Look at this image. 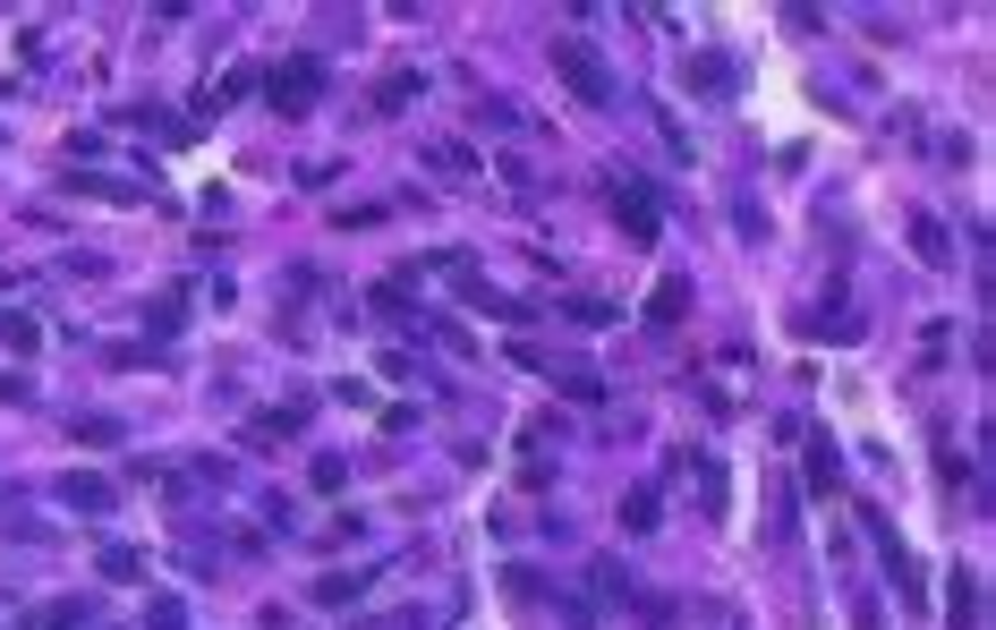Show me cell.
Returning <instances> with one entry per match:
<instances>
[{"label": "cell", "mask_w": 996, "mask_h": 630, "mask_svg": "<svg viewBox=\"0 0 996 630\" xmlns=\"http://www.w3.org/2000/svg\"><path fill=\"white\" fill-rule=\"evenodd\" d=\"M554 77L571 86L579 102H613V77H605V61L579 43V34H554Z\"/></svg>", "instance_id": "6da1fadb"}, {"label": "cell", "mask_w": 996, "mask_h": 630, "mask_svg": "<svg viewBox=\"0 0 996 630\" xmlns=\"http://www.w3.org/2000/svg\"><path fill=\"white\" fill-rule=\"evenodd\" d=\"M264 95H273V111H289V120H298V111H316V95H324V61H316V52H298V61H282Z\"/></svg>", "instance_id": "7a4b0ae2"}, {"label": "cell", "mask_w": 996, "mask_h": 630, "mask_svg": "<svg viewBox=\"0 0 996 630\" xmlns=\"http://www.w3.org/2000/svg\"><path fill=\"white\" fill-rule=\"evenodd\" d=\"M613 221H622V239H631V248H656V230H665V221H656V196H647L639 180H622V188H613Z\"/></svg>", "instance_id": "3957f363"}, {"label": "cell", "mask_w": 996, "mask_h": 630, "mask_svg": "<svg viewBox=\"0 0 996 630\" xmlns=\"http://www.w3.org/2000/svg\"><path fill=\"white\" fill-rule=\"evenodd\" d=\"M945 630H979V571H954V579H945Z\"/></svg>", "instance_id": "277c9868"}, {"label": "cell", "mask_w": 996, "mask_h": 630, "mask_svg": "<svg viewBox=\"0 0 996 630\" xmlns=\"http://www.w3.org/2000/svg\"><path fill=\"white\" fill-rule=\"evenodd\" d=\"M809 495H818V503H827V495H843V452L827 435L809 443Z\"/></svg>", "instance_id": "5b68a950"}, {"label": "cell", "mask_w": 996, "mask_h": 630, "mask_svg": "<svg viewBox=\"0 0 996 630\" xmlns=\"http://www.w3.org/2000/svg\"><path fill=\"white\" fill-rule=\"evenodd\" d=\"M61 503L86 511V520H102V511H111V486H102V477H61Z\"/></svg>", "instance_id": "8992f818"}, {"label": "cell", "mask_w": 996, "mask_h": 630, "mask_svg": "<svg viewBox=\"0 0 996 630\" xmlns=\"http://www.w3.org/2000/svg\"><path fill=\"white\" fill-rule=\"evenodd\" d=\"M681 307H690V282H656V298H647V324H656V333H674Z\"/></svg>", "instance_id": "52a82bcc"}, {"label": "cell", "mask_w": 996, "mask_h": 630, "mask_svg": "<svg viewBox=\"0 0 996 630\" xmlns=\"http://www.w3.org/2000/svg\"><path fill=\"white\" fill-rule=\"evenodd\" d=\"M460 298H469V307H478V315H503V324H528V298H503V290H485V282H469V290H460Z\"/></svg>", "instance_id": "ba28073f"}, {"label": "cell", "mask_w": 996, "mask_h": 630, "mask_svg": "<svg viewBox=\"0 0 996 630\" xmlns=\"http://www.w3.org/2000/svg\"><path fill=\"white\" fill-rule=\"evenodd\" d=\"M724 77H733V68H724V52H699V61L681 68V86H690V95H724Z\"/></svg>", "instance_id": "9c48e42d"}, {"label": "cell", "mask_w": 996, "mask_h": 630, "mask_svg": "<svg viewBox=\"0 0 996 630\" xmlns=\"http://www.w3.org/2000/svg\"><path fill=\"white\" fill-rule=\"evenodd\" d=\"M298 417H307V410H264L256 426H248V443H256V452H264V443H289V435H298Z\"/></svg>", "instance_id": "30bf717a"}, {"label": "cell", "mask_w": 996, "mask_h": 630, "mask_svg": "<svg viewBox=\"0 0 996 630\" xmlns=\"http://www.w3.org/2000/svg\"><path fill=\"white\" fill-rule=\"evenodd\" d=\"M911 248L929 256V264H945V256H954V248H945V221H937V214H911Z\"/></svg>", "instance_id": "8fae6325"}, {"label": "cell", "mask_w": 996, "mask_h": 630, "mask_svg": "<svg viewBox=\"0 0 996 630\" xmlns=\"http://www.w3.org/2000/svg\"><path fill=\"white\" fill-rule=\"evenodd\" d=\"M358 588H366V571H324V579H316V597H324V605H350Z\"/></svg>", "instance_id": "7c38bea8"}, {"label": "cell", "mask_w": 996, "mask_h": 630, "mask_svg": "<svg viewBox=\"0 0 996 630\" xmlns=\"http://www.w3.org/2000/svg\"><path fill=\"white\" fill-rule=\"evenodd\" d=\"M34 630H86V605H77V597L43 605V613H34Z\"/></svg>", "instance_id": "4fadbf2b"}, {"label": "cell", "mask_w": 996, "mask_h": 630, "mask_svg": "<svg viewBox=\"0 0 996 630\" xmlns=\"http://www.w3.org/2000/svg\"><path fill=\"white\" fill-rule=\"evenodd\" d=\"M622 529H631V536H647V529H656V495H647V486L631 495V503H622Z\"/></svg>", "instance_id": "5bb4252c"}, {"label": "cell", "mask_w": 996, "mask_h": 630, "mask_svg": "<svg viewBox=\"0 0 996 630\" xmlns=\"http://www.w3.org/2000/svg\"><path fill=\"white\" fill-rule=\"evenodd\" d=\"M699 486H708V495H699V511H708V520H724V469H715V460H699Z\"/></svg>", "instance_id": "9a60e30c"}, {"label": "cell", "mask_w": 996, "mask_h": 630, "mask_svg": "<svg viewBox=\"0 0 996 630\" xmlns=\"http://www.w3.org/2000/svg\"><path fill=\"white\" fill-rule=\"evenodd\" d=\"M102 579H145V554H129V545H111V554H102Z\"/></svg>", "instance_id": "2e32d148"}, {"label": "cell", "mask_w": 996, "mask_h": 630, "mask_svg": "<svg viewBox=\"0 0 996 630\" xmlns=\"http://www.w3.org/2000/svg\"><path fill=\"white\" fill-rule=\"evenodd\" d=\"M418 86H426V77H384V86H375V111H401Z\"/></svg>", "instance_id": "e0dca14e"}, {"label": "cell", "mask_w": 996, "mask_h": 630, "mask_svg": "<svg viewBox=\"0 0 996 630\" xmlns=\"http://www.w3.org/2000/svg\"><path fill=\"white\" fill-rule=\"evenodd\" d=\"M68 435H77V443H95V452H102V443H120V417H77Z\"/></svg>", "instance_id": "ac0fdd59"}, {"label": "cell", "mask_w": 996, "mask_h": 630, "mask_svg": "<svg viewBox=\"0 0 996 630\" xmlns=\"http://www.w3.org/2000/svg\"><path fill=\"white\" fill-rule=\"evenodd\" d=\"M562 622H571V630H596V613H588L579 597H562Z\"/></svg>", "instance_id": "d6986e66"}, {"label": "cell", "mask_w": 996, "mask_h": 630, "mask_svg": "<svg viewBox=\"0 0 996 630\" xmlns=\"http://www.w3.org/2000/svg\"><path fill=\"white\" fill-rule=\"evenodd\" d=\"M0 401H26V383H18V376H0Z\"/></svg>", "instance_id": "ffe728a7"}]
</instances>
